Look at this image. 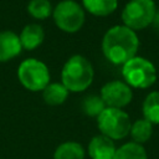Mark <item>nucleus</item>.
<instances>
[{
	"label": "nucleus",
	"mask_w": 159,
	"mask_h": 159,
	"mask_svg": "<svg viewBox=\"0 0 159 159\" xmlns=\"http://www.w3.org/2000/svg\"><path fill=\"white\" fill-rule=\"evenodd\" d=\"M122 76L130 88L145 89L157 81V68L149 60L135 56L122 65Z\"/></svg>",
	"instance_id": "obj_3"
},
{
	"label": "nucleus",
	"mask_w": 159,
	"mask_h": 159,
	"mask_svg": "<svg viewBox=\"0 0 159 159\" xmlns=\"http://www.w3.org/2000/svg\"><path fill=\"white\" fill-rule=\"evenodd\" d=\"M26 10L29 15L36 20H46L52 16V4L50 0H30Z\"/></svg>",
	"instance_id": "obj_18"
},
{
	"label": "nucleus",
	"mask_w": 159,
	"mask_h": 159,
	"mask_svg": "<svg viewBox=\"0 0 159 159\" xmlns=\"http://www.w3.org/2000/svg\"><path fill=\"white\" fill-rule=\"evenodd\" d=\"M96 119L101 134L112 140L123 139L129 134L132 122L128 113L123 109L106 107Z\"/></svg>",
	"instance_id": "obj_5"
},
{
	"label": "nucleus",
	"mask_w": 159,
	"mask_h": 159,
	"mask_svg": "<svg viewBox=\"0 0 159 159\" xmlns=\"http://www.w3.org/2000/svg\"><path fill=\"white\" fill-rule=\"evenodd\" d=\"M41 92L43 102L52 107L63 104L70 94V91L61 82H50Z\"/></svg>",
	"instance_id": "obj_12"
},
{
	"label": "nucleus",
	"mask_w": 159,
	"mask_h": 159,
	"mask_svg": "<svg viewBox=\"0 0 159 159\" xmlns=\"http://www.w3.org/2000/svg\"><path fill=\"white\" fill-rule=\"evenodd\" d=\"M22 46L17 34L10 30L0 32V62H7L20 55Z\"/></svg>",
	"instance_id": "obj_10"
},
{
	"label": "nucleus",
	"mask_w": 159,
	"mask_h": 159,
	"mask_svg": "<svg viewBox=\"0 0 159 159\" xmlns=\"http://www.w3.org/2000/svg\"><path fill=\"white\" fill-rule=\"evenodd\" d=\"M112 159H148V155L142 144L128 142L116 149Z\"/></svg>",
	"instance_id": "obj_16"
},
{
	"label": "nucleus",
	"mask_w": 159,
	"mask_h": 159,
	"mask_svg": "<svg viewBox=\"0 0 159 159\" xmlns=\"http://www.w3.org/2000/svg\"><path fill=\"white\" fill-rule=\"evenodd\" d=\"M104 108H106V104L103 99L101 98V96H97V94H89L82 102V109L84 114L88 117L97 118Z\"/></svg>",
	"instance_id": "obj_19"
},
{
	"label": "nucleus",
	"mask_w": 159,
	"mask_h": 159,
	"mask_svg": "<svg viewBox=\"0 0 159 159\" xmlns=\"http://www.w3.org/2000/svg\"><path fill=\"white\" fill-rule=\"evenodd\" d=\"M157 7L154 0H130L122 10L123 25L133 31L148 27L155 19Z\"/></svg>",
	"instance_id": "obj_6"
},
{
	"label": "nucleus",
	"mask_w": 159,
	"mask_h": 159,
	"mask_svg": "<svg viewBox=\"0 0 159 159\" xmlns=\"http://www.w3.org/2000/svg\"><path fill=\"white\" fill-rule=\"evenodd\" d=\"M19 37H20L22 48L27 51H32L42 45L45 40V30L39 24H35V22L27 24L21 30Z\"/></svg>",
	"instance_id": "obj_11"
},
{
	"label": "nucleus",
	"mask_w": 159,
	"mask_h": 159,
	"mask_svg": "<svg viewBox=\"0 0 159 159\" xmlns=\"http://www.w3.org/2000/svg\"><path fill=\"white\" fill-rule=\"evenodd\" d=\"M84 148L75 140L61 143L53 152V159H84Z\"/></svg>",
	"instance_id": "obj_14"
},
{
	"label": "nucleus",
	"mask_w": 159,
	"mask_h": 159,
	"mask_svg": "<svg viewBox=\"0 0 159 159\" xmlns=\"http://www.w3.org/2000/svg\"><path fill=\"white\" fill-rule=\"evenodd\" d=\"M52 19L61 31L75 34L84 25L86 11L83 6L75 0H62L53 7Z\"/></svg>",
	"instance_id": "obj_4"
},
{
	"label": "nucleus",
	"mask_w": 159,
	"mask_h": 159,
	"mask_svg": "<svg viewBox=\"0 0 159 159\" xmlns=\"http://www.w3.org/2000/svg\"><path fill=\"white\" fill-rule=\"evenodd\" d=\"M94 70L91 61L83 55L71 56L61 71V83L70 92H83L93 82Z\"/></svg>",
	"instance_id": "obj_2"
},
{
	"label": "nucleus",
	"mask_w": 159,
	"mask_h": 159,
	"mask_svg": "<svg viewBox=\"0 0 159 159\" xmlns=\"http://www.w3.org/2000/svg\"><path fill=\"white\" fill-rule=\"evenodd\" d=\"M84 11L97 17H106L113 14L118 7V0H82Z\"/></svg>",
	"instance_id": "obj_13"
},
{
	"label": "nucleus",
	"mask_w": 159,
	"mask_h": 159,
	"mask_svg": "<svg viewBox=\"0 0 159 159\" xmlns=\"http://www.w3.org/2000/svg\"><path fill=\"white\" fill-rule=\"evenodd\" d=\"M129 134L133 139L132 142L143 144L150 139V137L153 134V124L149 120H147L145 118L137 119L134 123H132Z\"/></svg>",
	"instance_id": "obj_17"
},
{
	"label": "nucleus",
	"mask_w": 159,
	"mask_h": 159,
	"mask_svg": "<svg viewBox=\"0 0 159 159\" xmlns=\"http://www.w3.org/2000/svg\"><path fill=\"white\" fill-rule=\"evenodd\" d=\"M17 78L22 87L31 92H40L50 83L47 65L37 58H26L17 67Z\"/></svg>",
	"instance_id": "obj_7"
},
{
	"label": "nucleus",
	"mask_w": 159,
	"mask_h": 159,
	"mask_svg": "<svg viewBox=\"0 0 159 159\" xmlns=\"http://www.w3.org/2000/svg\"><path fill=\"white\" fill-rule=\"evenodd\" d=\"M116 149L114 140L103 134H98L89 140L87 145V154L91 159H112Z\"/></svg>",
	"instance_id": "obj_9"
},
{
	"label": "nucleus",
	"mask_w": 159,
	"mask_h": 159,
	"mask_svg": "<svg viewBox=\"0 0 159 159\" xmlns=\"http://www.w3.org/2000/svg\"><path fill=\"white\" fill-rule=\"evenodd\" d=\"M142 112L152 124H159V91H153L144 98Z\"/></svg>",
	"instance_id": "obj_15"
},
{
	"label": "nucleus",
	"mask_w": 159,
	"mask_h": 159,
	"mask_svg": "<svg viewBox=\"0 0 159 159\" xmlns=\"http://www.w3.org/2000/svg\"><path fill=\"white\" fill-rule=\"evenodd\" d=\"M139 39L132 29L124 25H116L108 29L102 39V52L113 65H124L137 56Z\"/></svg>",
	"instance_id": "obj_1"
},
{
	"label": "nucleus",
	"mask_w": 159,
	"mask_h": 159,
	"mask_svg": "<svg viewBox=\"0 0 159 159\" xmlns=\"http://www.w3.org/2000/svg\"><path fill=\"white\" fill-rule=\"evenodd\" d=\"M99 96L103 99L106 107L123 109L132 102L133 92L124 81L116 80L104 83L101 88Z\"/></svg>",
	"instance_id": "obj_8"
}]
</instances>
